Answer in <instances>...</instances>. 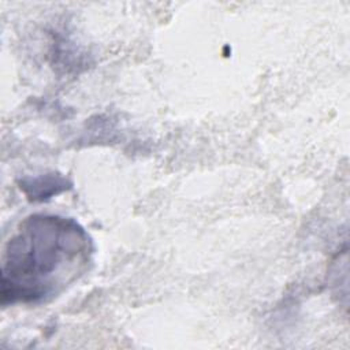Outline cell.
<instances>
[{"label": "cell", "instance_id": "cell-1", "mask_svg": "<svg viewBox=\"0 0 350 350\" xmlns=\"http://www.w3.org/2000/svg\"><path fill=\"white\" fill-rule=\"evenodd\" d=\"M92 241L75 220L31 215L5 245L1 265V304H40L53 299L88 268Z\"/></svg>", "mask_w": 350, "mask_h": 350}, {"label": "cell", "instance_id": "cell-2", "mask_svg": "<svg viewBox=\"0 0 350 350\" xmlns=\"http://www.w3.org/2000/svg\"><path fill=\"white\" fill-rule=\"evenodd\" d=\"M66 186V180L62 179L60 176H51V175H45V176H40V178H34L30 179V182H23V187L25 191L31 197V198H48L51 194H56L60 189L63 190Z\"/></svg>", "mask_w": 350, "mask_h": 350}]
</instances>
